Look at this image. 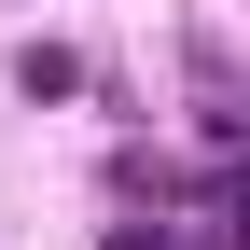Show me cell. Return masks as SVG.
Returning <instances> with one entry per match:
<instances>
[{
    "label": "cell",
    "instance_id": "6da1fadb",
    "mask_svg": "<svg viewBox=\"0 0 250 250\" xmlns=\"http://www.w3.org/2000/svg\"><path fill=\"white\" fill-rule=\"evenodd\" d=\"M14 98H83V56L70 42H14Z\"/></svg>",
    "mask_w": 250,
    "mask_h": 250
},
{
    "label": "cell",
    "instance_id": "7a4b0ae2",
    "mask_svg": "<svg viewBox=\"0 0 250 250\" xmlns=\"http://www.w3.org/2000/svg\"><path fill=\"white\" fill-rule=\"evenodd\" d=\"M236 250H250V195H236Z\"/></svg>",
    "mask_w": 250,
    "mask_h": 250
}]
</instances>
